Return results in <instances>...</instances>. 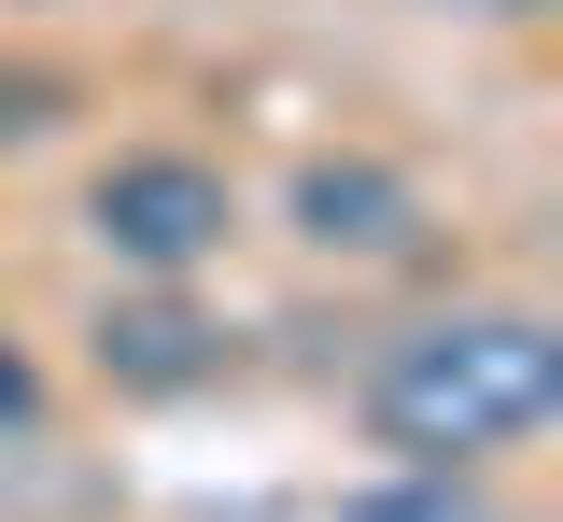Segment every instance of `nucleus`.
Wrapping results in <instances>:
<instances>
[{"instance_id":"6","label":"nucleus","mask_w":563,"mask_h":522,"mask_svg":"<svg viewBox=\"0 0 563 522\" xmlns=\"http://www.w3.org/2000/svg\"><path fill=\"white\" fill-rule=\"evenodd\" d=\"M43 410H57V381H43V354L0 325V438H43Z\"/></svg>"},{"instance_id":"7","label":"nucleus","mask_w":563,"mask_h":522,"mask_svg":"<svg viewBox=\"0 0 563 522\" xmlns=\"http://www.w3.org/2000/svg\"><path fill=\"white\" fill-rule=\"evenodd\" d=\"M465 14H550V0H465Z\"/></svg>"},{"instance_id":"2","label":"nucleus","mask_w":563,"mask_h":522,"mask_svg":"<svg viewBox=\"0 0 563 522\" xmlns=\"http://www.w3.org/2000/svg\"><path fill=\"white\" fill-rule=\"evenodd\" d=\"M85 240L113 254V283H198L240 240V184L198 142H128L85 170Z\"/></svg>"},{"instance_id":"5","label":"nucleus","mask_w":563,"mask_h":522,"mask_svg":"<svg viewBox=\"0 0 563 522\" xmlns=\"http://www.w3.org/2000/svg\"><path fill=\"white\" fill-rule=\"evenodd\" d=\"M70 113H85V85H70V72H43V57H0V155L57 142Z\"/></svg>"},{"instance_id":"4","label":"nucleus","mask_w":563,"mask_h":522,"mask_svg":"<svg viewBox=\"0 0 563 522\" xmlns=\"http://www.w3.org/2000/svg\"><path fill=\"white\" fill-rule=\"evenodd\" d=\"M282 226L310 240V254H339V269H409L422 240H437V198H422L395 155H296V184H282Z\"/></svg>"},{"instance_id":"1","label":"nucleus","mask_w":563,"mask_h":522,"mask_svg":"<svg viewBox=\"0 0 563 522\" xmlns=\"http://www.w3.org/2000/svg\"><path fill=\"white\" fill-rule=\"evenodd\" d=\"M352 424L395 480H479L563 424V325L536 297H451L352 368Z\"/></svg>"},{"instance_id":"3","label":"nucleus","mask_w":563,"mask_h":522,"mask_svg":"<svg viewBox=\"0 0 563 522\" xmlns=\"http://www.w3.org/2000/svg\"><path fill=\"white\" fill-rule=\"evenodd\" d=\"M85 368L99 395H128V410H184L211 381L240 368V339H225V311L198 283H113V297L85 311Z\"/></svg>"}]
</instances>
